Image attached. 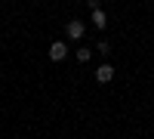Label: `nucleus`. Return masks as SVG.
<instances>
[{
  "label": "nucleus",
  "mask_w": 154,
  "mask_h": 139,
  "mask_svg": "<svg viewBox=\"0 0 154 139\" xmlns=\"http://www.w3.org/2000/svg\"><path fill=\"white\" fill-rule=\"evenodd\" d=\"M65 31H68V37H71V40H80V37H83V31H86V25H83L80 19H71V22L65 25Z\"/></svg>",
  "instance_id": "obj_1"
},
{
  "label": "nucleus",
  "mask_w": 154,
  "mask_h": 139,
  "mask_svg": "<svg viewBox=\"0 0 154 139\" xmlns=\"http://www.w3.org/2000/svg\"><path fill=\"white\" fill-rule=\"evenodd\" d=\"M65 56H68V46L62 43V40L49 43V59H53V62H65Z\"/></svg>",
  "instance_id": "obj_2"
},
{
  "label": "nucleus",
  "mask_w": 154,
  "mask_h": 139,
  "mask_svg": "<svg viewBox=\"0 0 154 139\" xmlns=\"http://www.w3.org/2000/svg\"><path fill=\"white\" fill-rule=\"evenodd\" d=\"M111 77H114V68H111V65H99V68H96V81H99V84H108Z\"/></svg>",
  "instance_id": "obj_3"
},
{
  "label": "nucleus",
  "mask_w": 154,
  "mask_h": 139,
  "mask_svg": "<svg viewBox=\"0 0 154 139\" xmlns=\"http://www.w3.org/2000/svg\"><path fill=\"white\" fill-rule=\"evenodd\" d=\"M93 25H96V28H105V25H108V19H105V12H102V9L93 12Z\"/></svg>",
  "instance_id": "obj_4"
},
{
  "label": "nucleus",
  "mask_w": 154,
  "mask_h": 139,
  "mask_svg": "<svg viewBox=\"0 0 154 139\" xmlns=\"http://www.w3.org/2000/svg\"><path fill=\"white\" fill-rule=\"evenodd\" d=\"M93 59V49H77V62H89Z\"/></svg>",
  "instance_id": "obj_5"
},
{
  "label": "nucleus",
  "mask_w": 154,
  "mask_h": 139,
  "mask_svg": "<svg viewBox=\"0 0 154 139\" xmlns=\"http://www.w3.org/2000/svg\"><path fill=\"white\" fill-rule=\"evenodd\" d=\"M96 49H99V53H111V46H108V40H99V46H96Z\"/></svg>",
  "instance_id": "obj_6"
}]
</instances>
